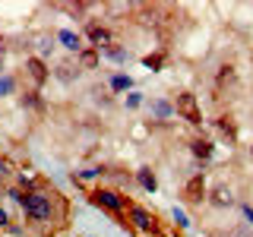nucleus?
<instances>
[{
  "label": "nucleus",
  "mask_w": 253,
  "mask_h": 237,
  "mask_svg": "<svg viewBox=\"0 0 253 237\" xmlns=\"http://www.w3.org/2000/svg\"><path fill=\"white\" fill-rule=\"evenodd\" d=\"M60 202L57 193H47V190H32V193H26V202H22V218L29 221V225L35 228H47L54 218V205Z\"/></svg>",
  "instance_id": "nucleus-1"
},
{
  "label": "nucleus",
  "mask_w": 253,
  "mask_h": 237,
  "mask_svg": "<svg viewBox=\"0 0 253 237\" xmlns=\"http://www.w3.org/2000/svg\"><path fill=\"white\" fill-rule=\"evenodd\" d=\"M89 202L98 205V209H105V212H111V215H117V218H124L126 209H130V199H126L121 190H111V187L92 190V193H89Z\"/></svg>",
  "instance_id": "nucleus-2"
},
{
  "label": "nucleus",
  "mask_w": 253,
  "mask_h": 237,
  "mask_svg": "<svg viewBox=\"0 0 253 237\" xmlns=\"http://www.w3.org/2000/svg\"><path fill=\"white\" fill-rule=\"evenodd\" d=\"M126 221H130L136 231H142V234H155L158 231L155 212H149L146 205H139V202H130V209H126Z\"/></svg>",
  "instance_id": "nucleus-3"
},
{
  "label": "nucleus",
  "mask_w": 253,
  "mask_h": 237,
  "mask_svg": "<svg viewBox=\"0 0 253 237\" xmlns=\"http://www.w3.org/2000/svg\"><path fill=\"white\" fill-rule=\"evenodd\" d=\"M174 114H180L187 123H193V126L203 123V111H200V101H196L193 92H180L177 95V101H174Z\"/></svg>",
  "instance_id": "nucleus-4"
},
{
  "label": "nucleus",
  "mask_w": 253,
  "mask_h": 237,
  "mask_svg": "<svg viewBox=\"0 0 253 237\" xmlns=\"http://www.w3.org/2000/svg\"><path fill=\"white\" fill-rule=\"evenodd\" d=\"M85 38L92 41L95 51H105V47L114 44V35H111L108 26H98V22H85Z\"/></svg>",
  "instance_id": "nucleus-5"
},
{
  "label": "nucleus",
  "mask_w": 253,
  "mask_h": 237,
  "mask_svg": "<svg viewBox=\"0 0 253 237\" xmlns=\"http://www.w3.org/2000/svg\"><path fill=\"white\" fill-rule=\"evenodd\" d=\"M184 199L193 202V205H200V202L206 199V174H203V171L193 174V177L184 184Z\"/></svg>",
  "instance_id": "nucleus-6"
},
{
  "label": "nucleus",
  "mask_w": 253,
  "mask_h": 237,
  "mask_svg": "<svg viewBox=\"0 0 253 237\" xmlns=\"http://www.w3.org/2000/svg\"><path fill=\"white\" fill-rule=\"evenodd\" d=\"M26 73H29V79L35 85H44L47 79H51V70H47V63L42 57H29L26 60Z\"/></svg>",
  "instance_id": "nucleus-7"
},
{
  "label": "nucleus",
  "mask_w": 253,
  "mask_h": 237,
  "mask_svg": "<svg viewBox=\"0 0 253 237\" xmlns=\"http://www.w3.org/2000/svg\"><path fill=\"white\" fill-rule=\"evenodd\" d=\"M190 152H193V158H200V161L206 164L212 155H215V146H212V139H203V136H200V139L190 142Z\"/></svg>",
  "instance_id": "nucleus-8"
},
{
  "label": "nucleus",
  "mask_w": 253,
  "mask_h": 237,
  "mask_svg": "<svg viewBox=\"0 0 253 237\" xmlns=\"http://www.w3.org/2000/svg\"><path fill=\"white\" fill-rule=\"evenodd\" d=\"M209 202L218 205V209H231V205H234V190L231 187H215L212 196H209Z\"/></svg>",
  "instance_id": "nucleus-9"
},
{
  "label": "nucleus",
  "mask_w": 253,
  "mask_h": 237,
  "mask_svg": "<svg viewBox=\"0 0 253 237\" xmlns=\"http://www.w3.org/2000/svg\"><path fill=\"white\" fill-rule=\"evenodd\" d=\"M215 130H218L228 142H237V123H234V117H231V114H221L218 120H215Z\"/></svg>",
  "instance_id": "nucleus-10"
},
{
  "label": "nucleus",
  "mask_w": 253,
  "mask_h": 237,
  "mask_svg": "<svg viewBox=\"0 0 253 237\" xmlns=\"http://www.w3.org/2000/svg\"><path fill=\"white\" fill-rule=\"evenodd\" d=\"M136 184L146 190V193H155V190H158V177H155V171H152V168H146V164H142V168H136Z\"/></svg>",
  "instance_id": "nucleus-11"
},
{
  "label": "nucleus",
  "mask_w": 253,
  "mask_h": 237,
  "mask_svg": "<svg viewBox=\"0 0 253 237\" xmlns=\"http://www.w3.org/2000/svg\"><path fill=\"white\" fill-rule=\"evenodd\" d=\"M98 60H101V54L95 51V47H83V51L76 54V63L83 70H95V67H98Z\"/></svg>",
  "instance_id": "nucleus-12"
},
{
  "label": "nucleus",
  "mask_w": 253,
  "mask_h": 237,
  "mask_svg": "<svg viewBox=\"0 0 253 237\" xmlns=\"http://www.w3.org/2000/svg\"><path fill=\"white\" fill-rule=\"evenodd\" d=\"M215 85H218V89H225V85H237V73H234V67H231V63H221V67H218Z\"/></svg>",
  "instance_id": "nucleus-13"
},
{
  "label": "nucleus",
  "mask_w": 253,
  "mask_h": 237,
  "mask_svg": "<svg viewBox=\"0 0 253 237\" xmlns=\"http://www.w3.org/2000/svg\"><path fill=\"white\" fill-rule=\"evenodd\" d=\"M57 41L67 47V51H73V54L83 51V44H79V35H76V32H70V29H60V32H57Z\"/></svg>",
  "instance_id": "nucleus-14"
},
{
  "label": "nucleus",
  "mask_w": 253,
  "mask_h": 237,
  "mask_svg": "<svg viewBox=\"0 0 253 237\" xmlns=\"http://www.w3.org/2000/svg\"><path fill=\"white\" fill-rule=\"evenodd\" d=\"M108 85H111V92L121 95V92H130V89H133V79L126 76V73H114V76L108 79Z\"/></svg>",
  "instance_id": "nucleus-15"
},
{
  "label": "nucleus",
  "mask_w": 253,
  "mask_h": 237,
  "mask_svg": "<svg viewBox=\"0 0 253 237\" xmlns=\"http://www.w3.org/2000/svg\"><path fill=\"white\" fill-rule=\"evenodd\" d=\"M101 57H108V60H114V63H126L130 60V54H126V47H117V44H111L105 47V51H98Z\"/></svg>",
  "instance_id": "nucleus-16"
},
{
  "label": "nucleus",
  "mask_w": 253,
  "mask_h": 237,
  "mask_svg": "<svg viewBox=\"0 0 253 237\" xmlns=\"http://www.w3.org/2000/svg\"><path fill=\"white\" fill-rule=\"evenodd\" d=\"M152 114L158 117V120H168V117H174V105L158 98V101H152Z\"/></svg>",
  "instance_id": "nucleus-17"
},
{
  "label": "nucleus",
  "mask_w": 253,
  "mask_h": 237,
  "mask_svg": "<svg viewBox=\"0 0 253 237\" xmlns=\"http://www.w3.org/2000/svg\"><path fill=\"white\" fill-rule=\"evenodd\" d=\"M51 76H57L60 82H73V79L79 76V67L73 70V67H57V70H51Z\"/></svg>",
  "instance_id": "nucleus-18"
},
{
  "label": "nucleus",
  "mask_w": 253,
  "mask_h": 237,
  "mask_svg": "<svg viewBox=\"0 0 253 237\" xmlns=\"http://www.w3.org/2000/svg\"><path fill=\"white\" fill-rule=\"evenodd\" d=\"M105 168H85V171H76L73 174V180H98V177H105Z\"/></svg>",
  "instance_id": "nucleus-19"
},
{
  "label": "nucleus",
  "mask_w": 253,
  "mask_h": 237,
  "mask_svg": "<svg viewBox=\"0 0 253 237\" xmlns=\"http://www.w3.org/2000/svg\"><path fill=\"white\" fill-rule=\"evenodd\" d=\"M22 105L32 108V111H44V98L38 92H29V95H22Z\"/></svg>",
  "instance_id": "nucleus-20"
},
{
  "label": "nucleus",
  "mask_w": 253,
  "mask_h": 237,
  "mask_svg": "<svg viewBox=\"0 0 253 237\" xmlns=\"http://www.w3.org/2000/svg\"><path fill=\"white\" fill-rule=\"evenodd\" d=\"M142 67L152 70V73H158V70L165 67V54H149V57H142Z\"/></svg>",
  "instance_id": "nucleus-21"
},
{
  "label": "nucleus",
  "mask_w": 253,
  "mask_h": 237,
  "mask_svg": "<svg viewBox=\"0 0 253 237\" xmlns=\"http://www.w3.org/2000/svg\"><path fill=\"white\" fill-rule=\"evenodd\" d=\"M171 218H174V225H177L180 231H187V228H190V218H187V212H184V209H177V205L171 209Z\"/></svg>",
  "instance_id": "nucleus-22"
},
{
  "label": "nucleus",
  "mask_w": 253,
  "mask_h": 237,
  "mask_svg": "<svg viewBox=\"0 0 253 237\" xmlns=\"http://www.w3.org/2000/svg\"><path fill=\"white\" fill-rule=\"evenodd\" d=\"M16 92V79L13 76H0V98H6V95Z\"/></svg>",
  "instance_id": "nucleus-23"
},
{
  "label": "nucleus",
  "mask_w": 253,
  "mask_h": 237,
  "mask_svg": "<svg viewBox=\"0 0 253 237\" xmlns=\"http://www.w3.org/2000/svg\"><path fill=\"white\" fill-rule=\"evenodd\" d=\"M124 105L130 108V111H133V108H139V105H142V92H130V95L124 98Z\"/></svg>",
  "instance_id": "nucleus-24"
},
{
  "label": "nucleus",
  "mask_w": 253,
  "mask_h": 237,
  "mask_svg": "<svg viewBox=\"0 0 253 237\" xmlns=\"http://www.w3.org/2000/svg\"><path fill=\"white\" fill-rule=\"evenodd\" d=\"M6 196H10V199H13V202H19V205H22V202H26V193H22V190H19V187H10V190H6Z\"/></svg>",
  "instance_id": "nucleus-25"
},
{
  "label": "nucleus",
  "mask_w": 253,
  "mask_h": 237,
  "mask_svg": "<svg viewBox=\"0 0 253 237\" xmlns=\"http://www.w3.org/2000/svg\"><path fill=\"white\" fill-rule=\"evenodd\" d=\"M13 174V164H10V158H0V180H6Z\"/></svg>",
  "instance_id": "nucleus-26"
},
{
  "label": "nucleus",
  "mask_w": 253,
  "mask_h": 237,
  "mask_svg": "<svg viewBox=\"0 0 253 237\" xmlns=\"http://www.w3.org/2000/svg\"><path fill=\"white\" fill-rule=\"evenodd\" d=\"M241 212H244V218H247V225L253 228V205L250 202H241Z\"/></svg>",
  "instance_id": "nucleus-27"
},
{
  "label": "nucleus",
  "mask_w": 253,
  "mask_h": 237,
  "mask_svg": "<svg viewBox=\"0 0 253 237\" xmlns=\"http://www.w3.org/2000/svg\"><path fill=\"white\" fill-rule=\"evenodd\" d=\"M0 228H10V212L0 205Z\"/></svg>",
  "instance_id": "nucleus-28"
},
{
  "label": "nucleus",
  "mask_w": 253,
  "mask_h": 237,
  "mask_svg": "<svg viewBox=\"0 0 253 237\" xmlns=\"http://www.w3.org/2000/svg\"><path fill=\"white\" fill-rule=\"evenodd\" d=\"M6 231H10L13 237H19V234H22V225H10V228H6Z\"/></svg>",
  "instance_id": "nucleus-29"
},
{
  "label": "nucleus",
  "mask_w": 253,
  "mask_h": 237,
  "mask_svg": "<svg viewBox=\"0 0 253 237\" xmlns=\"http://www.w3.org/2000/svg\"><path fill=\"white\" fill-rule=\"evenodd\" d=\"M250 155H253V146H250Z\"/></svg>",
  "instance_id": "nucleus-30"
},
{
  "label": "nucleus",
  "mask_w": 253,
  "mask_h": 237,
  "mask_svg": "<svg viewBox=\"0 0 253 237\" xmlns=\"http://www.w3.org/2000/svg\"><path fill=\"white\" fill-rule=\"evenodd\" d=\"M0 63H3V57H0Z\"/></svg>",
  "instance_id": "nucleus-31"
}]
</instances>
